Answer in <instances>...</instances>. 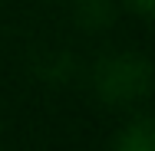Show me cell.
<instances>
[{"instance_id": "1", "label": "cell", "mask_w": 155, "mask_h": 151, "mask_svg": "<svg viewBox=\"0 0 155 151\" xmlns=\"http://www.w3.org/2000/svg\"><path fill=\"white\" fill-rule=\"evenodd\" d=\"M99 92L109 102H129L149 89V66L139 56H116L99 66Z\"/></svg>"}, {"instance_id": "2", "label": "cell", "mask_w": 155, "mask_h": 151, "mask_svg": "<svg viewBox=\"0 0 155 151\" xmlns=\"http://www.w3.org/2000/svg\"><path fill=\"white\" fill-rule=\"evenodd\" d=\"M116 151H155V135H152V121L139 118L132 128H125Z\"/></svg>"}, {"instance_id": "3", "label": "cell", "mask_w": 155, "mask_h": 151, "mask_svg": "<svg viewBox=\"0 0 155 151\" xmlns=\"http://www.w3.org/2000/svg\"><path fill=\"white\" fill-rule=\"evenodd\" d=\"M129 3H132L139 13H149V10H152V0H129Z\"/></svg>"}]
</instances>
